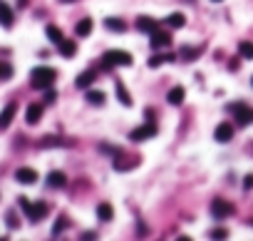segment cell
<instances>
[{"instance_id":"6da1fadb","label":"cell","mask_w":253,"mask_h":241,"mask_svg":"<svg viewBox=\"0 0 253 241\" xmlns=\"http://www.w3.org/2000/svg\"><path fill=\"white\" fill-rule=\"evenodd\" d=\"M20 207H23V211H25V216L30 219V222H42V219L47 216V204H45V202L30 204L25 196H20Z\"/></svg>"},{"instance_id":"7a4b0ae2","label":"cell","mask_w":253,"mask_h":241,"mask_svg":"<svg viewBox=\"0 0 253 241\" xmlns=\"http://www.w3.org/2000/svg\"><path fill=\"white\" fill-rule=\"evenodd\" d=\"M55 70L52 68H35L32 70V75H30V82H32V87H37V90H47V87L55 82Z\"/></svg>"},{"instance_id":"3957f363","label":"cell","mask_w":253,"mask_h":241,"mask_svg":"<svg viewBox=\"0 0 253 241\" xmlns=\"http://www.w3.org/2000/svg\"><path fill=\"white\" fill-rule=\"evenodd\" d=\"M102 62H104V68H112V65H122V68H129L134 60H132L129 52H124V50H110V52H104Z\"/></svg>"},{"instance_id":"277c9868","label":"cell","mask_w":253,"mask_h":241,"mask_svg":"<svg viewBox=\"0 0 253 241\" xmlns=\"http://www.w3.org/2000/svg\"><path fill=\"white\" fill-rule=\"evenodd\" d=\"M228 112L236 117V122H238V124H248V122H253V109H251L248 104H243V102L228 104Z\"/></svg>"},{"instance_id":"5b68a950","label":"cell","mask_w":253,"mask_h":241,"mask_svg":"<svg viewBox=\"0 0 253 241\" xmlns=\"http://www.w3.org/2000/svg\"><path fill=\"white\" fill-rule=\"evenodd\" d=\"M211 214H214L216 219H226L234 214V204L226 202V199H214L211 202Z\"/></svg>"},{"instance_id":"8992f818","label":"cell","mask_w":253,"mask_h":241,"mask_svg":"<svg viewBox=\"0 0 253 241\" xmlns=\"http://www.w3.org/2000/svg\"><path fill=\"white\" fill-rule=\"evenodd\" d=\"M154 135H157V127H154L152 122H146V124L137 127L134 132H129V139H132V142H144V139H149V137H154Z\"/></svg>"},{"instance_id":"52a82bcc","label":"cell","mask_w":253,"mask_h":241,"mask_svg":"<svg viewBox=\"0 0 253 241\" xmlns=\"http://www.w3.org/2000/svg\"><path fill=\"white\" fill-rule=\"evenodd\" d=\"M137 30H139V33H146V35H152V33L159 30V25H157V20H154V17L139 15V17H137Z\"/></svg>"},{"instance_id":"ba28073f","label":"cell","mask_w":253,"mask_h":241,"mask_svg":"<svg viewBox=\"0 0 253 241\" xmlns=\"http://www.w3.org/2000/svg\"><path fill=\"white\" fill-rule=\"evenodd\" d=\"M169 42H172V35L166 30L152 33V50H164V48H169Z\"/></svg>"},{"instance_id":"9c48e42d","label":"cell","mask_w":253,"mask_h":241,"mask_svg":"<svg viewBox=\"0 0 253 241\" xmlns=\"http://www.w3.org/2000/svg\"><path fill=\"white\" fill-rule=\"evenodd\" d=\"M214 137H216V142H231L234 139V124H228V122H221L219 127H216V132H214Z\"/></svg>"},{"instance_id":"30bf717a","label":"cell","mask_w":253,"mask_h":241,"mask_svg":"<svg viewBox=\"0 0 253 241\" xmlns=\"http://www.w3.org/2000/svg\"><path fill=\"white\" fill-rule=\"evenodd\" d=\"M15 179H17L20 184H35V182H37V172L30 169V167H23V169L15 172Z\"/></svg>"},{"instance_id":"8fae6325","label":"cell","mask_w":253,"mask_h":241,"mask_svg":"<svg viewBox=\"0 0 253 241\" xmlns=\"http://www.w3.org/2000/svg\"><path fill=\"white\" fill-rule=\"evenodd\" d=\"M15 109H17V104L15 102H10L3 112H0V129H5V127H10V122H13V117H15Z\"/></svg>"},{"instance_id":"7c38bea8","label":"cell","mask_w":253,"mask_h":241,"mask_svg":"<svg viewBox=\"0 0 253 241\" xmlns=\"http://www.w3.org/2000/svg\"><path fill=\"white\" fill-rule=\"evenodd\" d=\"M95 80H97V72H95V70H87V72H82V75L75 80V85L79 87V90H87L90 85H95Z\"/></svg>"},{"instance_id":"4fadbf2b","label":"cell","mask_w":253,"mask_h":241,"mask_svg":"<svg viewBox=\"0 0 253 241\" xmlns=\"http://www.w3.org/2000/svg\"><path fill=\"white\" fill-rule=\"evenodd\" d=\"M67 184V177L62 172H50L47 174V187L50 189H60V187H65Z\"/></svg>"},{"instance_id":"5bb4252c","label":"cell","mask_w":253,"mask_h":241,"mask_svg":"<svg viewBox=\"0 0 253 241\" xmlns=\"http://www.w3.org/2000/svg\"><path fill=\"white\" fill-rule=\"evenodd\" d=\"M13 20H15V17H13L10 5L0 0V25H3V28H10V25H13Z\"/></svg>"},{"instance_id":"9a60e30c","label":"cell","mask_w":253,"mask_h":241,"mask_svg":"<svg viewBox=\"0 0 253 241\" xmlns=\"http://www.w3.org/2000/svg\"><path fill=\"white\" fill-rule=\"evenodd\" d=\"M104 28L112 30V33H124L126 30V23L119 17H104Z\"/></svg>"},{"instance_id":"2e32d148","label":"cell","mask_w":253,"mask_h":241,"mask_svg":"<svg viewBox=\"0 0 253 241\" xmlns=\"http://www.w3.org/2000/svg\"><path fill=\"white\" fill-rule=\"evenodd\" d=\"M40 117H42V104H30V107H28V112H25L28 124H37Z\"/></svg>"},{"instance_id":"e0dca14e","label":"cell","mask_w":253,"mask_h":241,"mask_svg":"<svg viewBox=\"0 0 253 241\" xmlns=\"http://www.w3.org/2000/svg\"><path fill=\"white\" fill-rule=\"evenodd\" d=\"M75 52H77L75 40H62V42H60V55H62V57H75Z\"/></svg>"},{"instance_id":"ac0fdd59","label":"cell","mask_w":253,"mask_h":241,"mask_svg":"<svg viewBox=\"0 0 253 241\" xmlns=\"http://www.w3.org/2000/svg\"><path fill=\"white\" fill-rule=\"evenodd\" d=\"M166 102L169 104H181L184 102V87H172L166 95Z\"/></svg>"},{"instance_id":"d6986e66","label":"cell","mask_w":253,"mask_h":241,"mask_svg":"<svg viewBox=\"0 0 253 241\" xmlns=\"http://www.w3.org/2000/svg\"><path fill=\"white\" fill-rule=\"evenodd\" d=\"M75 33H77L79 37H87V35L92 33V20H90V17H84V20H79V23L75 25Z\"/></svg>"},{"instance_id":"ffe728a7","label":"cell","mask_w":253,"mask_h":241,"mask_svg":"<svg viewBox=\"0 0 253 241\" xmlns=\"http://www.w3.org/2000/svg\"><path fill=\"white\" fill-rule=\"evenodd\" d=\"M117 97H119V102H122L124 107H129V104H132V97H129V92L124 90L122 80H117Z\"/></svg>"},{"instance_id":"44dd1931","label":"cell","mask_w":253,"mask_h":241,"mask_svg":"<svg viewBox=\"0 0 253 241\" xmlns=\"http://www.w3.org/2000/svg\"><path fill=\"white\" fill-rule=\"evenodd\" d=\"M97 216L102 219V222H110V219L114 216V209H112L110 204H99V207H97Z\"/></svg>"},{"instance_id":"7402d4cb","label":"cell","mask_w":253,"mask_h":241,"mask_svg":"<svg viewBox=\"0 0 253 241\" xmlns=\"http://www.w3.org/2000/svg\"><path fill=\"white\" fill-rule=\"evenodd\" d=\"M184 23H186V17L181 13H174L166 17V25H172V28H184Z\"/></svg>"},{"instance_id":"603a6c76","label":"cell","mask_w":253,"mask_h":241,"mask_svg":"<svg viewBox=\"0 0 253 241\" xmlns=\"http://www.w3.org/2000/svg\"><path fill=\"white\" fill-rule=\"evenodd\" d=\"M45 35H47L52 42H57V45L65 40V37H62V33H60V28H55V25H47V28H45Z\"/></svg>"},{"instance_id":"cb8c5ba5","label":"cell","mask_w":253,"mask_h":241,"mask_svg":"<svg viewBox=\"0 0 253 241\" xmlns=\"http://www.w3.org/2000/svg\"><path fill=\"white\" fill-rule=\"evenodd\" d=\"M238 52H241V57H246V60H253V42L243 40L241 45H238Z\"/></svg>"},{"instance_id":"d4e9b609","label":"cell","mask_w":253,"mask_h":241,"mask_svg":"<svg viewBox=\"0 0 253 241\" xmlns=\"http://www.w3.org/2000/svg\"><path fill=\"white\" fill-rule=\"evenodd\" d=\"M10 77H13V65L0 60V80H10Z\"/></svg>"},{"instance_id":"484cf974","label":"cell","mask_w":253,"mask_h":241,"mask_svg":"<svg viewBox=\"0 0 253 241\" xmlns=\"http://www.w3.org/2000/svg\"><path fill=\"white\" fill-rule=\"evenodd\" d=\"M166 60H174V55H154V57L149 60V68H159V65L166 62Z\"/></svg>"},{"instance_id":"4316f807","label":"cell","mask_w":253,"mask_h":241,"mask_svg":"<svg viewBox=\"0 0 253 241\" xmlns=\"http://www.w3.org/2000/svg\"><path fill=\"white\" fill-rule=\"evenodd\" d=\"M87 102H90V104H102V102H104V95L90 90V92H87Z\"/></svg>"},{"instance_id":"83f0119b","label":"cell","mask_w":253,"mask_h":241,"mask_svg":"<svg viewBox=\"0 0 253 241\" xmlns=\"http://www.w3.org/2000/svg\"><path fill=\"white\" fill-rule=\"evenodd\" d=\"M67 224V219L65 216H60L57 219V224H55V229H52V236H60V231H62V226H65Z\"/></svg>"},{"instance_id":"f1b7e54d","label":"cell","mask_w":253,"mask_h":241,"mask_svg":"<svg viewBox=\"0 0 253 241\" xmlns=\"http://www.w3.org/2000/svg\"><path fill=\"white\" fill-rule=\"evenodd\" d=\"M208 236H211V239H226V236H228V231H226V229H214Z\"/></svg>"},{"instance_id":"f546056e","label":"cell","mask_w":253,"mask_h":241,"mask_svg":"<svg viewBox=\"0 0 253 241\" xmlns=\"http://www.w3.org/2000/svg\"><path fill=\"white\" fill-rule=\"evenodd\" d=\"M8 224H10V229H17V224H20V222H17V216H15L13 211L8 214Z\"/></svg>"},{"instance_id":"4dcf8cb0","label":"cell","mask_w":253,"mask_h":241,"mask_svg":"<svg viewBox=\"0 0 253 241\" xmlns=\"http://www.w3.org/2000/svg\"><path fill=\"white\" fill-rule=\"evenodd\" d=\"M186 52H184V57L186 60H191V57H199V50H191V48H184Z\"/></svg>"},{"instance_id":"1f68e13d","label":"cell","mask_w":253,"mask_h":241,"mask_svg":"<svg viewBox=\"0 0 253 241\" xmlns=\"http://www.w3.org/2000/svg\"><path fill=\"white\" fill-rule=\"evenodd\" d=\"M243 189L248 191V189H253V174H248V177L243 179Z\"/></svg>"},{"instance_id":"d6a6232c","label":"cell","mask_w":253,"mask_h":241,"mask_svg":"<svg viewBox=\"0 0 253 241\" xmlns=\"http://www.w3.org/2000/svg\"><path fill=\"white\" fill-rule=\"evenodd\" d=\"M55 97H57V95H55L52 90H47V92H45V102H55Z\"/></svg>"},{"instance_id":"836d02e7","label":"cell","mask_w":253,"mask_h":241,"mask_svg":"<svg viewBox=\"0 0 253 241\" xmlns=\"http://www.w3.org/2000/svg\"><path fill=\"white\" fill-rule=\"evenodd\" d=\"M60 3H75V0H60Z\"/></svg>"},{"instance_id":"e575fe53","label":"cell","mask_w":253,"mask_h":241,"mask_svg":"<svg viewBox=\"0 0 253 241\" xmlns=\"http://www.w3.org/2000/svg\"><path fill=\"white\" fill-rule=\"evenodd\" d=\"M214 3H221V0H214Z\"/></svg>"},{"instance_id":"d590c367","label":"cell","mask_w":253,"mask_h":241,"mask_svg":"<svg viewBox=\"0 0 253 241\" xmlns=\"http://www.w3.org/2000/svg\"><path fill=\"white\" fill-rule=\"evenodd\" d=\"M251 85H253V77H251Z\"/></svg>"}]
</instances>
